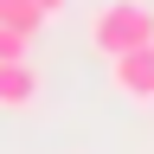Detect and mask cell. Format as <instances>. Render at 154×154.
<instances>
[{
    "label": "cell",
    "mask_w": 154,
    "mask_h": 154,
    "mask_svg": "<svg viewBox=\"0 0 154 154\" xmlns=\"http://www.w3.org/2000/svg\"><path fill=\"white\" fill-rule=\"evenodd\" d=\"M38 7H45V13H58V7H64V0H38Z\"/></svg>",
    "instance_id": "6"
},
{
    "label": "cell",
    "mask_w": 154,
    "mask_h": 154,
    "mask_svg": "<svg viewBox=\"0 0 154 154\" xmlns=\"http://www.w3.org/2000/svg\"><path fill=\"white\" fill-rule=\"evenodd\" d=\"M90 45L103 58H122V51L154 45V13L141 7V0H109V7H96V19H90Z\"/></svg>",
    "instance_id": "1"
},
{
    "label": "cell",
    "mask_w": 154,
    "mask_h": 154,
    "mask_svg": "<svg viewBox=\"0 0 154 154\" xmlns=\"http://www.w3.org/2000/svg\"><path fill=\"white\" fill-rule=\"evenodd\" d=\"M109 77H116V90H122V96H135V103H154V45L109 58Z\"/></svg>",
    "instance_id": "2"
},
{
    "label": "cell",
    "mask_w": 154,
    "mask_h": 154,
    "mask_svg": "<svg viewBox=\"0 0 154 154\" xmlns=\"http://www.w3.org/2000/svg\"><path fill=\"white\" fill-rule=\"evenodd\" d=\"M32 96H38V71L26 58H7L0 64V109H26Z\"/></svg>",
    "instance_id": "3"
},
{
    "label": "cell",
    "mask_w": 154,
    "mask_h": 154,
    "mask_svg": "<svg viewBox=\"0 0 154 154\" xmlns=\"http://www.w3.org/2000/svg\"><path fill=\"white\" fill-rule=\"evenodd\" d=\"M0 26L19 32V38H32L38 26H45V7H38V0H0Z\"/></svg>",
    "instance_id": "4"
},
{
    "label": "cell",
    "mask_w": 154,
    "mask_h": 154,
    "mask_svg": "<svg viewBox=\"0 0 154 154\" xmlns=\"http://www.w3.org/2000/svg\"><path fill=\"white\" fill-rule=\"evenodd\" d=\"M7 58H26V38H19V32H7V26H0V64H7Z\"/></svg>",
    "instance_id": "5"
}]
</instances>
